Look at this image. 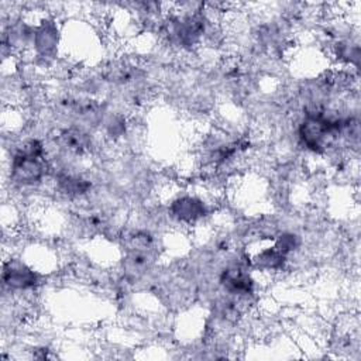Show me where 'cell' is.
Returning <instances> with one entry per match:
<instances>
[{"label":"cell","instance_id":"3957f363","mask_svg":"<svg viewBox=\"0 0 361 361\" xmlns=\"http://www.w3.org/2000/svg\"><path fill=\"white\" fill-rule=\"evenodd\" d=\"M3 282L13 289H28L37 283V274L18 261H8L3 268Z\"/></svg>","mask_w":361,"mask_h":361},{"label":"cell","instance_id":"5b68a950","mask_svg":"<svg viewBox=\"0 0 361 361\" xmlns=\"http://www.w3.org/2000/svg\"><path fill=\"white\" fill-rule=\"evenodd\" d=\"M286 261V255L281 252L275 245L268 247L265 250H261L254 258H252V265L257 269H279L283 267Z\"/></svg>","mask_w":361,"mask_h":361},{"label":"cell","instance_id":"8992f818","mask_svg":"<svg viewBox=\"0 0 361 361\" xmlns=\"http://www.w3.org/2000/svg\"><path fill=\"white\" fill-rule=\"evenodd\" d=\"M59 180V189L66 193V195H72V196H78L82 195L87 190V188L90 186L89 182H86L85 179L79 178V176H71V175H62L58 178Z\"/></svg>","mask_w":361,"mask_h":361},{"label":"cell","instance_id":"7a4b0ae2","mask_svg":"<svg viewBox=\"0 0 361 361\" xmlns=\"http://www.w3.org/2000/svg\"><path fill=\"white\" fill-rule=\"evenodd\" d=\"M171 214L185 223H193L206 216L207 207L203 200L195 196H182L172 202L171 204Z\"/></svg>","mask_w":361,"mask_h":361},{"label":"cell","instance_id":"277c9868","mask_svg":"<svg viewBox=\"0 0 361 361\" xmlns=\"http://www.w3.org/2000/svg\"><path fill=\"white\" fill-rule=\"evenodd\" d=\"M34 47L41 56H49L55 52L58 42V28L52 20H44L34 28Z\"/></svg>","mask_w":361,"mask_h":361},{"label":"cell","instance_id":"6da1fadb","mask_svg":"<svg viewBox=\"0 0 361 361\" xmlns=\"http://www.w3.org/2000/svg\"><path fill=\"white\" fill-rule=\"evenodd\" d=\"M47 173L44 145L38 140L27 141L11 158L10 178L21 186L39 183Z\"/></svg>","mask_w":361,"mask_h":361}]
</instances>
